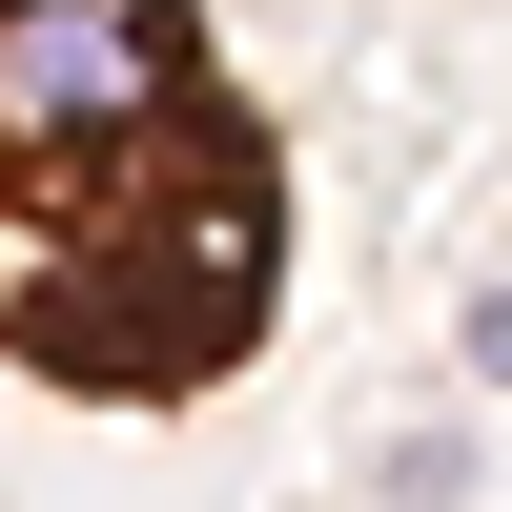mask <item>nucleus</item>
Instances as JSON below:
<instances>
[{
	"label": "nucleus",
	"instance_id": "nucleus-1",
	"mask_svg": "<svg viewBox=\"0 0 512 512\" xmlns=\"http://www.w3.org/2000/svg\"><path fill=\"white\" fill-rule=\"evenodd\" d=\"M287 328V144L185 0H0V369L205 410Z\"/></svg>",
	"mask_w": 512,
	"mask_h": 512
}]
</instances>
